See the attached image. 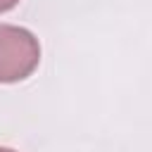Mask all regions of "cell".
Returning a JSON list of instances; mask_svg holds the SVG:
<instances>
[{"instance_id": "cell-1", "label": "cell", "mask_w": 152, "mask_h": 152, "mask_svg": "<svg viewBox=\"0 0 152 152\" xmlns=\"http://www.w3.org/2000/svg\"><path fill=\"white\" fill-rule=\"evenodd\" d=\"M40 62L38 38L14 24H0V83H17L28 78Z\"/></svg>"}, {"instance_id": "cell-2", "label": "cell", "mask_w": 152, "mask_h": 152, "mask_svg": "<svg viewBox=\"0 0 152 152\" xmlns=\"http://www.w3.org/2000/svg\"><path fill=\"white\" fill-rule=\"evenodd\" d=\"M17 2H19V0H0V14H2V12H7V10H12Z\"/></svg>"}, {"instance_id": "cell-3", "label": "cell", "mask_w": 152, "mask_h": 152, "mask_svg": "<svg viewBox=\"0 0 152 152\" xmlns=\"http://www.w3.org/2000/svg\"><path fill=\"white\" fill-rule=\"evenodd\" d=\"M0 152H17V150H10V147H0Z\"/></svg>"}]
</instances>
